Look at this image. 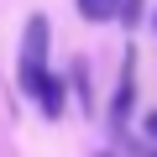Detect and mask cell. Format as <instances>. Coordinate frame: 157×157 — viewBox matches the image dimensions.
<instances>
[{
	"instance_id": "cell-2",
	"label": "cell",
	"mask_w": 157,
	"mask_h": 157,
	"mask_svg": "<svg viewBox=\"0 0 157 157\" xmlns=\"http://www.w3.org/2000/svg\"><path fill=\"white\" fill-rule=\"evenodd\" d=\"M131 105H136V52H126V63H121V84H115V100H110V131H126Z\"/></svg>"
},
{
	"instance_id": "cell-6",
	"label": "cell",
	"mask_w": 157,
	"mask_h": 157,
	"mask_svg": "<svg viewBox=\"0 0 157 157\" xmlns=\"http://www.w3.org/2000/svg\"><path fill=\"white\" fill-rule=\"evenodd\" d=\"M115 21L136 26V21H141V0H121V11H115Z\"/></svg>"
},
{
	"instance_id": "cell-7",
	"label": "cell",
	"mask_w": 157,
	"mask_h": 157,
	"mask_svg": "<svg viewBox=\"0 0 157 157\" xmlns=\"http://www.w3.org/2000/svg\"><path fill=\"white\" fill-rule=\"evenodd\" d=\"M141 126H147V136L157 141V110H147V121H141Z\"/></svg>"
},
{
	"instance_id": "cell-3",
	"label": "cell",
	"mask_w": 157,
	"mask_h": 157,
	"mask_svg": "<svg viewBox=\"0 0 157 157\" xmlns=\"http://www.w3.org/2000/svg\"><path fill=\"white\" fill-rule=\"evenodd\" d=\"M63 89H68V84H63L58 73H47V78H42V89H37V105H42V115H63Z\"/></svg>"
},
{
	"instance_id": "cell-5",
	"label": "cell",
	"mask_w": 157,
	"mask_h": 157,
	"mask_svg": "<svg viewBox=\"0 0 157 157\" xmlns=\"http://www.w3.org/2000/svg\"><path fill=\"white\" fill-rule=\"evenodd\" d=\"M73 89H78V100H84V110L94 105V100H89V68H84V63H73Z\"/></svg>"
},
{
	"instance_id": "cell-8",
	"label": "cell",
	"mask_w": 157,
	"mask_h": 157,
	"mask_svg": "<svg viewBox=\"0 0 157 157\" xmlns=\"http://www.w3.org/2000/svg\"><path fill=\"white\" fill-rule=\"evenodd\" d=\"M152 21H157V16H152Z\"/></svg>"
},
{
	"instance_id": "cell-1",
	"label": "cell",
	"mask_w": 157,
	"mask_h": 157,
	"mask_svg": "<svg viewBox=\"0 0 157 157\" xmlns=\"http://www.w3.org/2000/svg\"><path fill=\"white\" fill-rule=\"evenodd\" d=\"M47 16H32L26 21V32H21V89L37 100V89H42V78H47Z\"/></svg>"
},
{
	"instance_id": "cell-4",
	"label": "cell",
	"mask_w": 157,
	"mask_h": 157,
	"mask_svg": "<svg viewBox=\"0 0 157 157\" xmlns=\"http://www.w3.org/2000/svg\"><path fill=\"white\" fill-rule=\"evenodd\" d=\"M115 11H121V0H78L84 21H115Z\"/></svg>"
}]
</instances>
